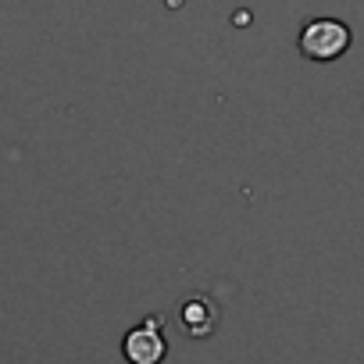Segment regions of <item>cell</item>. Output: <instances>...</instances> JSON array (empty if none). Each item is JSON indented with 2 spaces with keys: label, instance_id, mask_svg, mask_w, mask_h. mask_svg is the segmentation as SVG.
Segmentation results:
<instances>
[{
  "label": "cell",
  "instance_id": "obj_3",
  "mask_svg": "<svg viewBox=\"0 0 364 364\" xmlns=\"http://www.w3.org/2000/svg\"><path fill=\"white\" fill-rule=\"evenodd\" d=\"M218 325V307L211 296H190L178 307V328L190 339H208Z\"/></svg>",
  "mask_w": 364,
  "mask_h": 364
},
{
  "label": "cell",
  "instance_id": "obj_1",
  "mask_svg": "<svg viewBox=\"0 0 364 364\" xmlns=\"http://www.w3.org/2000/svg\"><path fill=\"white\" fill-rule=\"evenodd\" d=\"M350 43H353V33L339 18H311L296 36V47L307 61H336L350 50Z\"/></svg>",
  "mask_w": 364,
  "mask_h": 364
},
{
  "label": "cell",
  "instance_id": "obj_2",
  "mask_svg": "<svg viewBox=\"0 0 364 364\" xmlns=\"http://www.w3.org/2000/svg\"><path fill=\"white\" fill-rule=\"evenodd\" d=\"M122 357L129 364H161L168 357V339H164V318L146 314L139 325H132L122 339Z\"/></svg>",
  "mask_w": 364,
  "mask_h": 364
}]
</instances>
